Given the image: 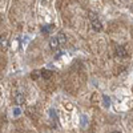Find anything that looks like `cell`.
<instances>
[{
  "instance_id": "cell-6",
  "label": "cell",
  "mask_w": 133,
  "mask_h": 133,
  "mask_svg": "<svg viewBox=\"0 0 133 133\" xmlns=\"http://www.w3.org/2000/svg\"><path fill=\"white\" fill-rule=\"evenodd\" d=\"M40 75H41L43 79L48 80V79H51V77H52V71H49V69H43V71H40Z\"/></svg>"
},
{
  "instance_id": "cell-3",
  "label": "cell",
  "mask_w": 133,
  "mask_h": 133,
  "mask_svg": "<svg viewBox=\"0 0 133 133\" xmlns=\"http://www.w3.org/2000/svg\"><path fill=\"white\" fill-rule=\"evenodd\" d=\"M14 100H15V103H16L17 105H21V104H24L25 97H24V95H21V93H16V95L14 96Z\"/></svg>"
},
{
  "instance_id": "cell-8",
  "label": "cell",
  "mask_w": 133,
  "mask_h": 133,
  "mask_svg": "<svg viewBox=\"0 0 133 133\" xmlns=\"http://www.w3.org/2000/svg\"><path fill=\"white\" fill-rule=\"evenodd\" d=\"M51 28H52V25H44V27H41V32L43 33H49Z\"/></svg>"
},
{
  "instance_id": "cell-5",
  "label": "cell",
  "mask_w": 133,
  "mask_h": 133,
  "mask_svg": "<svg viewBox=\"0 0 133 133\" xmlns=\"http://www.w3.org/2000/svg\"><path fill=\"white\" fill-rule=\"evenodd\" d=\"M56 39H57V41H59V45H64L65 41H66V37H65V35H64L63 32H59V33H57Z\"/></svg>"
},
{
  "instance_id": "cell-2",
  "label": "cell",
  "mask_w": 133,
  "mask_h": 133,
  "mask_svg": "<svg viewBox=\"0 0 133 133\" xmlns=\"http://www.w3.org/2000/svg\"><path fill=\"white\" fill-rule=\"evenodd\" d=\"M116 56L117 57H127L128 56V52H127V49L123 47V45H117L116 47Z\"/></svg>"
},
{
  "instance_id": "cell-10",
  "label": "cell",
  "mask_w": 133,
  "mask_h": 133,
  "mask_svg": "<svg viewBox=\"0 0 133 133\" xmlns=\"http://www.w3.org/2000/svg\"><path fill=\"white\" fill-rule=\"evenodd\" d=\"M110 133H121V132H118V130H113V132H110Z\"/></svg>"
},
{
  "instance_id": "cell-9",
  "label": "cell",
  "mask_w": 133,
  "mask_h": 133,
  "mask_svg": "<svg viewBox=\"0 0 133 133\" xmlns=\"http://www.w3.org/2000/svg\"><path fill=\"white\" fill-rule=\"evenodd\" d=\"M39 76H40V73H39L37 71H35V72H32V75H31V77H32L33 80H36V79H37Z\"/></svg>"
},
{
  "instance_id": "cell-4",
  "label": "cell",
  "mask_w": 133,
  "mask_h": 133,
  "mask_svg": "<svg viewBox=\"0 0 133 133\" xmlns=\"http://www.w3.org/2000/svg\"><path fill=\"white\" fill-rule=\"evenodd\" d=\"M49 47H51V49H53V51H56L60 45H59V41H57V39H56V36L55 37H52L51 40H49Z\"/></svg>"
},
{
  "instance_id": "cell-1",
  "label": "cell",
  "mask_w": 133,
  "mask_h": 133,
  "mask_svg": "<svg viewBox=\"0 0 133 133\" xmlns=\"http://www.w3.org/2000/svg\"><path fill=\"white\" fill-rule=\"evenodd\" d=\"M91 24H92L93 29H95V31H97V32H100V31L103 29V24H101V21L98 20V17H96V16H93V15H92V19H91Z\"/></svg>"
},
{
  "instance_id": "cell-7",
  "label": "cell",
  "mask_w": 133,
  "mask_h": 133,
  "mask_svg": "<svg viewBox=\"0 0 133 133\" xmlns=\"http://www.w3.org/2000/svg\"><path fill=\"white\" fill-rule=\"evenodd\" d=\"M0 47H2V48H7L8 47V40H7V36L5 35L0 36Z\"/></svg>"
}]
</instances>
